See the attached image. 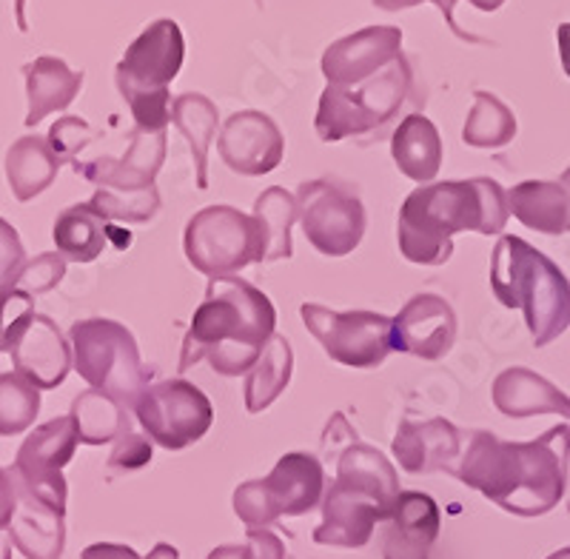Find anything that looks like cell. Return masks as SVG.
<instances>
[{"mask_svg": "<svg viewBox=\"0 0 570 559\" xmlns=\"http://www.w3.org/2000/svg\"><path fill=\"white\" fill-rule=\"evenodd\" d=\"M454 477L508 514H548L568 491L570 425L559 423L525 442L471 431Z\"/></svg>", "mask_w": 570, "mask_h": 559, "instance_id": "6da1fadb", "label": "cell"}, {"mask_svg": "<svg viewBox=\"0 0 570 559\" xmlns=\"http://www.w3.org/2000/svg\"><path fill=\"white\" fill-rule=\"evenodd\" d=\"M508 217V192L491 177L425 183L402 203L396 241L409 263L442 266L454 254L456 232L502 235Z\"/></svg>", "mask_w": 570, "mask_h": 559, "instance_id": "7a4b0ae2", "label": "cell"}, {"mask_svg": "<svg viewBox=\"0 0 570 559\" xmlns=\"http://www.w3.org/2000/svg\"><path fill=\"white\" fill-rule=\"evenodd\" d=\"M277 312L272 300L248 280H208L206 300L197 306L186 340H183L180 371L208 360L223 377L248 374L268 340L274 337Z\"/></svg>", "mask_w": 570, "mask_h": 559, "instance_id": "3957f363", "label": "cell"}, {"mask_svg": "<svg viewBox=\"0 0 570 559\" xmlns=\"http://www.w3.org/2000/svg\"><path fill=\"white\" fill-rule=\"evenodd\" d=\"M400 477L383 451L351 442L337 457V480L323 494V522L314 542L334 548H363L374 528L394 514Z\"/></svg>", "mask_w": 570, "mask_h": 559, "instance_id": "277c9868", "label": "cell"}, {"mask_svg": "<svg viewBox=\"0 0 570 559\" xmlns=\"http://www.w3.org/2000/svg\"><path fill=\"white\" fill-rule=\"evenodd\" d=\"M493 297L525 312L537 349L562 337L570 325V280L562 268L522 237H499L491 261Z\"/></svg>", "mask_w": 570, "mask_h": 559, "instance_id": "5b68a950", "label": "cell"}, {"mask_svg": "<svg viewBox=\"0 0 570 559\" xmlns=\"http://www.w3.org/2000/svg\"><path fill=\"white\" fill-rule=\"evenodd\" d=\"M416 95L414 69L409 58L400 55L394 63H389L383 72L354 86H325L323 98L317 106V129L320 140L325 144H340L351 137H380L396 118L400 111L409 109ZM420 104V100H416Z\"/></svg>", "mask_w": 570, "mask_h": 559, "instance_id": "8992f818", "label": "cell"}, {"mask_svg": "<svg viewBox=\"0 0 570 559\" xmlns=\"http://www.w3.org/2000/svg\"><path fill=\"white\" fill-rule=\"evenodd\" d=\"M186 40L175 20L160 18L142 29L117 63V89L129 104L137 131H166L171 124V80L180 75Z\"/></svg>", "mask_w": 570, "mask_h": 559, "instance_id": "52a82bcc", "label": "cell"}, {"mask_svg": "<svg viewBox=\"0 0 570 559\" xmlns=\"http://www.w3.org/2000/svg\"><path fill=\"white\" fill-rule=\"evenodd\" d=\"M71 365L80 377L135 411L137 400L149 389L151 371L142 365L135 334L117 320H78L69 328Z\"/></svg>", "mask_w": 570, "mask_h": 559, "instance_id": "ba28073f", "label": "cell"}, {"mask_svg": "<svg viewBox=\"0 0 570 559\" xmlns=\"http://www.w3.org/2000/svg\"><path fill=\"white\" fill-rule=\"evenodd\" d=\"M323 462L305 451H292L277 460L272 474L248 480L234 491V514L248 528H268L279 517H303L323 502Z\"/></svg>", "mask_w": 570, "mask_h": 559, "instance_id": "9c48e42d", "label": "cell"}, {"mask_svg": "<svg viewBox=\"0 0 570 559\" xmlns=\"http://www.w3.org/2000/svg\"><path fill=\"white\" fill-rule=\"evenodd\" d=\"M188 263L206 277H232L252 263H263V235L254 215L234 206H206L186 223L183 235Z\"/></svg>", "mask_w": 570, "mask_h": 559, "instance_id": "30bf717a", "label": "cell"}, {"mask_svg": "<svg viewBox=\"0 0 570 559\" xmlns=\"http://www.w3.org/2000/svg\"><path fill=\"white\" fill-rule=\"evenodd\" d=\"M305 241L325 257H345L365 235V208L351 186L337 180L303 183L294 195Z\"/></svg>", "mask_w": 570, "mask_h": 559, "instance_id": "8fae6325", "label": "cell"}, {"mask_svg": "<svg viewBox=\"0 0 570 559\" xmlns=\"http://www.w3.org/2000/svg\"><path fill=\"white\" fill-rule=\"evenodd\" d=\"M135 416L151 442L160 449L180 451L208 434L214 423V405L195 383L177 377L142 391Z\"/></svg>", "mask_w": 570, "mask_h": 559, "instance_id": "7c38bea8", "label": "cell"}, {"mask_svg": "<svg viewBox=\"0 0 570 559\" xmlns=\"http://www.w3.org/2000/svg\"><path fill=\"white\" fill-rule=\"evenodd\" d=\"M305 328L320 340L334 363L348 369H376L394 352L391 317L376 312H334L320 303L299 306Z\"/></svg>", "mask_w": 570, "mask_h": 559, "instance_id": "4fadbf2b", "label": "cell"}, {"mask_svg": "<svg viewBox=\"0 0 570 559\" xmlns=\"http://www.w3.org/2000/svg\"><path fill=\"white\" fill-rule=\"evenodd\" d=\"M78 442V429L71 423V416H55L49 423L38 425L23 440L9 469L18 494L35 497L46 506L66 511L63 469L75 457Z\"/></svg>", "mask_w": 570, "mask_h": 559, "instance_id": "5bb4252c", "label": "cell"}, {"mask_svg": "<svg viewBox=\"0 0 570 559\" xmlns=\"http://www.w3.org/2000/svg\"><path fill=\"white\" fill-rule=\"evenodd\" d=\"M223 163L234 175L259 177L274 171L283 163L285 140L279 126L268 115L257 109L234 111L223 124L220 140H217Z\"/></svg>", "mask_w": 570, "mask_h": 559, "instance_id": "9a60e30c", "label": "cell"}, {"mask_svg": "<svg viewBox=\"0 0 570 559\" xmlns=\"http://www.w3.org/2000/svg\"><path fill=\"white\" fill-rule=\"evenodd\" d=\"M456 314L440 294H416L396 317H391L394 352L414 354L422 360H440L454 349Z\"/></svg>", "mask_w": 570, "mask_h": 559, "instance_id": "2e32d148", "label": "cell"}, {"mask_svg": "<svg viewBox=\"0 0 570 559\" xmlns=\"http://www.w3.org/2000/svg\"><path fill=\"white\" fill-rule=\"evenodd\" d=\"M402 55V29L365 27L334 40L323 55V75L331 86H354L383 72Z\"/></svg>", "mask_w": 570, "mask_h": 559, "instance_id": "e0dca14e", "label": "cell"}, {"mask_svg": "<svg viewBox=\"0 0 570 559\" xmlns=\"http://www.w3.org/2000/svg\"><path fill=\"white\" fill-rule=\"evenodd\" d=\"M465 442V431L448 423L445 416H434V420H422V423L402 420L391 449H394L400 469L409 474H434V471L454 474Z\"/></svg>", "mask_w": 570, "mask_h": 559, "instance_id": "ac0fdd59", "label": "cell"}, {"mask_svg": "<svg viewBox=\"0 0 570 559\" xmlns=\"http://www.w3.org/2000/svg\"><path fill=\"white\" fill-rule=\"evenodd\" d=\"M166 160V131H137L124 157H95L75 163V171L100 189L140 192L155 186V177Z\"/></svg>", "mask_w": 570, "mask_h": 559, "instance_id": "d6986e66", "label": "cell"}, {"mask_svg": "<svg viewBox=\"0 0 570 559\" xmlns=\"http://www.w3.org/2000/svg\"><path fill=\"white\" fill-rule=\"evenodd\" d=\"M12 365L35 389L52 391L69 377L71 343L52 317L35 314L23 337L12 349Z\"/></svg>", "mask_w": 570, "mask_h": 559, "instance_id": "ffe728a7", "label": "cell"}, {"mask_svg": "<svg viewBox=\"0 0 570 559\" xmlns=\"http://www.w3.org/2000/svg\"><path fill=\"white\" fill-rule=\"evenodd\" d=\"M440 506L422 491H400L394 514L385 520L383 557L385 559H431L440 537Z\"/></svg>", "mask_w": 570, "mask_h": 559, "instance_id": "44dd1931", "label": "cell"}, {"mask_svg": "<svg viewBox=\"0 0 570 559\" xmlns=\"http://www.w3.org/2000/svg\"><path fill=\"white\" fill-rule=\"evenodd\" d=\"M493 405L499 414L513 416V420H528L537 414H559L570 416V398L551 380L522 365L499 371L493 380Z\"/></svg>", "mask_w": 570, "mask_h": 559, "instance_id": "7402d4cb", "label": "cell"}, {"mask_svg": "<svg viewBox=\"0 0 570 559\" xmlns=\"http://www.w3.org/2000/svg\"><path fill=\"white\" fill-rule=\"evenodd\" d=\"M52 237L58 252L63 254L66 261L75 263L98 261L104 248L109 246V241H115L117 248L131 246L129 232L115 228L109 220L95 215L86 203H78V206H69L66 212H60L58 220H55Z\"/></svg>", "mask_w": 570, "mask_h": 559, "instance_id": "603a6c76", "label": "cell"}, {"mask_svg": "<svg viewBox=\"0 0 570 559\" xmlns=\"http://www.w3.org/2000/svg\"><path fill=\"white\" fill-rule=\"evenodd\" d=\"M23 78H27V126L35 129L40 120H46L55 111L69 109L71 100L78 98L83 89V72H75L66 66V60L43 55L35 58L32 63L23 66Z\"/></svg>", "mask_w": 570, "mask_h": 559, "instance_id": "cb8c5ba5", "label": "cell"}, {"mask_svg": "<svg viewBox=\"0 0 570 559\" xmlns=\"http://www.w3.org/2000/svg\"><path fill=\"white\" fill-rule=\"evenodd\" d=\"M66 511L35 497L18 494V511L9 526V540L27 559H60L66 546Z\"/></svg>", "mask_w": 570, "mask_h": 559, "instance_id": "d4e9b609", "label": "cell"}, {"mask_svg": "<svg viewBox=\"0 0 570 559\" xmlns=\"http://www.w3.org/2000/svg\"><path fill=\"white\" fill-rule=\"evenodd\" d=\"M508 208L522 226L539 235H564L570 226V197L562 183L525 180L508 192Z\"/></svg>", "mask_w": 570, "mask_h": 559, "instance_id": "484cf974", "label": "cell"}, {"mask_svg": "<svg viewBox=\"0 0 570 559\" xmlns=\"http://www.w3.org/2000/svg\"><path fill=\"white\" fill-rule=\"evenodd\" d=\"M391 155L396 160V169L416 183H431L440 175L442 166V137L436 131L434 120L425 115H409L394 129L391 137Z\"/></svg>", "mask_w": 570, "mask_h": 559, "instance_id": "4316f807", "label": "cell"}, {"mask_svg": "<svg viewBox=\"0 0 570 559\" xmlns=\"http://www.w3.org/2000/svg\"><path fill=\"white\" fill-rule=\"evenodd\" d=\"M60 166L58 155L52 151L49 140L40 135H23L14 140L7 151V183L12 195L20 203L35 200L43 195L58 177Z\"/></svg>", "mask_w": 570, "mask_h": 559, "instance_id": "83f0119b", "label": "cell"}, {"mask_svg": "<svg viewBox=\"0 0 570 559\" xmlns=\"http://www.w3.org/2000/svg\"><path fill=\"white\" fill-rule=\"evenodd\" d=\"M217 120H220L217 106L200 91H186L171 104V124L186 137L191 157H195L197 189H208V149L217 135Z\"/></svg>", "mask_w": 570, "mask_h": 559, "instance_id": "f1b7e54d", "label": "cell"}, {"mask_svg": "<svg viewBox=\"0 0 570 559\" xmlns=\"http://www.w3.org/2000/svg\"><path fill=\"white\" fill-rule=\"evenodd\" d=\"M71 423L78 429V440L83 445H106L117 442L126 431H131V416L124 403L100 389H89L71 403Z\"/></svg>", "mask_w": 570, "mask_h": 559, "instance_id": "f546056e", "label": "cell"}, {"mask_svg": "<svg viewBox=\"0 0 570 559\" xmlns=\"http://www.w3.org/2000/svg\"><path fill=\"white\" fill-rule=\"evenodd\" d=\"M292 371H294L292 343H288L283 334H274L246 377V391H243V394H246L248 414L266 411L268 405H272L285 389H288V383H292Z\"/></svg>", "mask_w": 570, "mask_h": 559, "instance_id": "4dcf8cb0", "label": "cell"}, {"mask_svg": "<svg viewBox=\"0 0 570 559\" xmlns=\"http://www.w3.org/2000/svg\"><path fill=\"white\" fill-rule=\"evenodd\" d=\"M254 220L263 235V263L292 257V228L297 223V200L283 186H272L254 200Z\"/></svg>", "mask_w": 570, "mask_h": 559, "instance_id": "1f68e13d", "label": "cell"}, {"mask_svg": "<svg viewBox=\"0 0 570 559\" xmlns=\"http://www.w3.org/2000/svg\"><path fill=\"white\" fill-rule=\"evenodd\" d=\"M517 137V115L493 91H476L462 140L473 149H502Z\"/></svg>", "mask_w": 570, "mask_h": 559, "instance_id": "d6a6232c", "label": "cell"}, {"mask_svg": "<svg viewBox=\"0 0 570 559\" xmlns=\"http://www.w3.org/2000/svg\"><path fill=\"white\" fill-rule=\"evenodd\" d=\"M40 414V389L18 371L0 374V437H18L32 429Z\"/></svg>", "mask_w": 570, "mask_h": 559, "instance_id": "836d02e7", "label": "cell"}, {"mask_svg": "<svg viewBox=\"0 0 570 559\" xmlns=\"http://www.w3.org/2000/svg\"><path fill=\"white\" fill-rule=\"evenodd\" d=\"M86 206L109 223H149L160 212V195L155 186L140 192L98 189Z\"/></svg>", "mask_w": 570, "mask_h": 559, "instance_id": "e575fe53", "label": "cell"}, {"mask_svg": "<svg viewBox=\"0 0 570 559\" xmlns=\"http://www.w3.org/2000/svg\"><path fill=\"white\" fill-rule=\"evenodd\" d=\"M35 317V297L14 286L0 288V354H12Z\"/></svg>", "mask_w": 570, "mask_h": 559, "instance_id": "d590c367", "label": "cell"}, {"mask_svg": "<svg viewBox=\"0 0 570 559\" xmlns=\"http://www.w3.org/2000/svg\"><path fill=\"white\" fill-rule=\"evenodd\" d=\"M63 277H66L63 254L46 252V254H38L35 261L23 263L9 286H14V288H20V292H27V294H32V297H38V294H46V292H52V288H58L60 280Z\"/></svg>", "mask_w": 570, "mask_h": 559, "instance_id": "8d00e7d4", "label": "cell"}, {"mask_svg": "<svg viewBox=\"0 0 570 559\" xmlns=\"http://www.w3.org/2000/svg\"><path fill=\"white\" fill-rule=\"evenodd\" d=\"M206 559H285V546L268 528H248L246 542L214 548Z\"/></svg>", "mask_w": 570, "mask_h": 559, "instance_id": "74e56055", "label": "cell"}, {"mask_svg": "<svg viewBox=\"0 0 570 559\" xmlns=\"http://www.w3.org/2000/svg\"><path fill=\"white\" fill-rule=\"evenodd\" d=\"M91 126L86 124L83 118H63V120H55V126L49 129V146H52V151L58 155L60 163L66 160H75V155H78L80 149H86V146L91 144Z\"/></svg>", "mask_w": 570, "mask_h": 559, "instance_id": "f35d334b", "label": "cell"}, {"mask_svg": "<svg viewBox=\"0 0 570 559\" xmlns=\"http://www.w3.org/2000/svg\"><path fill=\"white\" fill-rule=\"evenodd\" d=\"M151 462V442L142 434L126 431L115 442V451L109 457V471H137Z\"/></svg>", "mask_w": 570, "mask_h": 559, "instance_id": "ab89813d", "label": "cell"}, {"mask_svg": "<svg viewBox=\"0 0 570 559\" xmlns=\"http://www.w3.org/2000/svg\"><path fill=\"white\" fill-rule=\"evenodd\" d=\"M23 263H27V248L20 243L18 228L0 217V288L12 283Z\"/></svg>", "mask_w": 570, "mask_h": 559, "instance_id": "60d3db41", "label": "cell"}, {"mask_svg": "<svg viewBox=\"0 0 570 559\" xmlns=\"http://www.w3.org/2000/svg\"><path fill=\"white\" fill-rule=\"evenodd\" d=\"M14 511H18V488L9 469H0V533L12 526Z\"/></svg>", "mask_w": 570, "mask_h": 559, "instance_id": "b9f144b4", "label": "cell"}, {"mask_svg": "<svg viewBox=\"0 0 570 559\" xmlns=\"http://www.w3.org/2000/svg\"><path fill=\"white\" fill-rule=\"evenodd\" d=\"M80 559H140V553L129 546H117V542H95L80 553Z\"/></svg>", "mask_w": 570, "mask_h": 559, "instance_id": "7bdbcfd3", "label": "cell"}, {"mask_svg": "<svg viewBox=\"0 0 570 559\" xmlns=\"http://www.w3.org/2000/svg\"><path fill=\"white\" fill-rule=\"evenodd\" d=\"M431 3H434V7L440 9V12H442V18L448 20V27L454 29V35H456V38L468 40V43H482V38H476V35H468V32H462V29H460V23H456V18H454V7H456V0H431Z\"/></svg>", "mask_w": 570, "mask_h": 559, "instance_id": "ee69618b", "label": "cell"}, {"mask_svg": "<svg viewBox=\"0 0 570 559\" xmlns=\"http://www.w3.org/2000/svg\"><path fill=\"white\" fill-rule=\"evenodd\" d=\"M557 43H559V60H562V69L570 78V23H559Z\"/></svg>", "mask_w": 570, "mask_h": 559, "instance_id": "f6af8a7d", "label": "cell"}, {"mask_svg": "<svg viewBox=\"0 0 570 559\" xmlns=\"http://www.w3.org/2000/svg\"><path fill=\"white\" fill-rule=\"evenodd\" d=\"M422 0H374V7L385 9V12H400V9L420 7Z\"/></svg>", "mask_w": 570, "mask_h": 559, "instance_id": "bcb514c9", "label": "cell"}, {"mask_svg": "<svg viewBox=\"0 0 570 559\" xmlns=\"http://www.w3.org/2000/svg\"><path fill=\"white\" fill-rule=\"evenodd\" d=\"M468 3L480 9V12H497V9L502 7L505 0H468Z\"/></svg>", "mask_w": 570, "mask_h": 559, "instance_id": "7dc6e473", "label": "cell"}, {"mask_svg": "<svg viewBox=\"0 0 570 559\" xmlns=\"http://www.w3.org/2000/svg\"><path fill=\"white\" fill-rule=\"evenodd\" d=\"M0 559H12V540L0 533Z\"/></svg>", "mask_w": 570, "mask_h": 559, "instance_id": "c3c4849f", "label": "cell"}, {"mask_svg": "<svg viewBox=\"0 0 570 559\" xmlns=\"http://www.w3.org/2000/svg\"><path fill=\"white\" fill-rule=\"evenodd\" d=\"M548 559H570V548H559V551H553Z\"/></svg>", "mask_w": 570, "mask_h": 559, "instance_id": "681fc988", "label": "cell"}, {"mask_svg": "<svg viewBox=\"0 0 570 559\" xmlns=\"http://www.w3.org/2000/svg\"><path fill=\"white\" fill-rule=\"evenodd\" d=\"M562 186H564V192H568V197H570V166H568V169H564V175H562Z\"/></svg>", "mask_w": 570, "mask_h": 559, "instance_id": "f907efd6", "label": "cell"}]
</instances>
